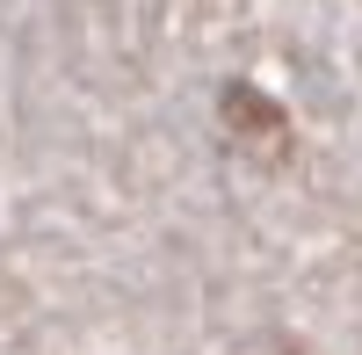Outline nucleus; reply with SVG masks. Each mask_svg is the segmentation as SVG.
Wrapping results in <instances>:
<instances>
[]
</instances>
